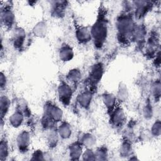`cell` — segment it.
<instances>
[{"mask_svg":"<svg viewBox=\"0 0 161 161\" xmlns=\"http://www.w3.org/2000/svg\"><path fill=\"white\" fill-rule=\"evenodd\" d=\"M1 19L2 21L4 22V25L10 24L13 21V14L11 13L10 9H4V10H2L1 11Z\"/></svg>","mask_w":161,"mask_h":161,"instance_id":"obj_1","label":"cell"},{"mask_svg":"<svg viewBox=\"0 0 161 161\" xmlns=\"http://www.w3.org/2000/svg\"><path fill=\"white\" fill-rule=\"evenodd\" d=\"M10 103L9 99L5 96L1 97V117L4 116L8 112Z\"/></svg>","mask_w":161,"mask_h":161,"instance_id":"obj_2","label":"cell"},{"mask_svg":"<svg viewBox=\"0 0 161 161\" xmlns=\"http://www.w3.org/2000/svg\"><path fill=\"white\" fill-rule=\"evenodd\" d=\"M9 120L14 126H18V125H21V123L22 115L19 113L16 112L13 115H11Z\"/></svg>","mask_w":161,"mask_h":161,"instance_id":"obj_3","label":"cell"},{"mask_svg":"<svg viewBox=\"0 0 161 161\" xmlns=\"http://www.w3.org/2000/svg\"><path fill=\"white\" fill-rule=\"evenodd\" d=\"M61 130H64V131H70V129L66 126H65H65H61ZM70 135V132H69V131H65V133H64L62 135V136H64V137H65V135H66V137L67 136H69L68 135Z\"/></svg>","mask_w":161,"mask_h":161,"instance_id":"obj_4","label":"cell"},{"mask_svg":"<svg viewBox=\"0 0 161 161\" xmlns=\"http://www.w3.org/2000/svg\"><path fill=\"white\" fill-rule=\"evenodd\" d=\"M6 84V79H5V76L3 75V73H1V88H3Z\"/></svg>","mask_w":161,"mask_h":161,"instance_id":"obj_5","label":"cell"}]
</instances>
